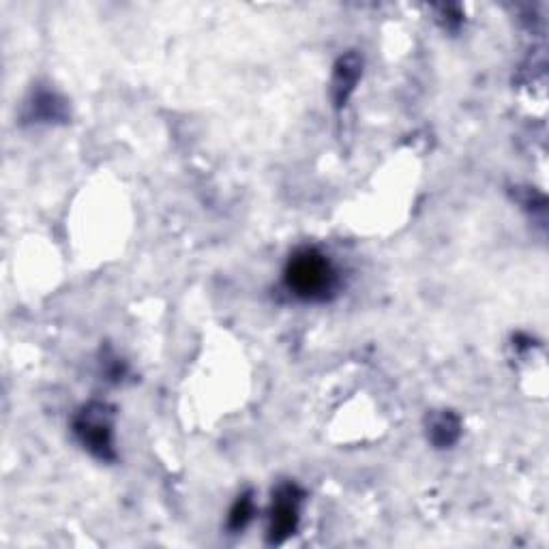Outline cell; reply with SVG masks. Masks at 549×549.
I'll return each instance as SVG.
<instances>
[{
	"label": "cell",
	"mask_w": 549,
	"mask_h": 549,
	"mask_svg": "<svg viewBox=\"0 0 549 549\" xmlns=\"http://www.w3.org/2000/svg\"><path fill=\"white\" fill-rule=\"evenodd\" d=\"M284 284L296 299L307 303L329 301L337 290L339 277L333 262L316 247H303L290 256Z\"/></svg>",
	"instance_id": "cell-1"
},
{
	"label": "cell",
	"mask_w": 549,
	"mask_h": 549,
	"mask_svg": "<svg viewBox=\"0 0 549 549\" xmlns=\"http://www.w3.org/2000/svg\"><path fill=\"white\" fill-rule=\"evenodd\" d=\"M427 436L432 440L436 449H451L453 444L462 436V421L451 410H442L438 414H432L429 419Z\"/></svg>",
	"instance_id": "cell-5"
},
{
	"label": "cell",
	"mask_w": 549,
	"mask_h": 549,
	"mask_svg": "<svg viewBox=\"0 0 549 549\" xmlns=\"http://www.w3.org/2000/svg\"><path fill=\"white\" fill-rule=\"evenodd\" d=\"M301 502L303 492L294 483L281 485L275 492L273 509H271V524H269V543L279 545L299 528L301 519Z\"/></svg>",
	"instance_id": "cell-3"
},
{
	"label": "cell",
	"mask_w": 549,
	"mask_h": 549,
	"mask_svg": "<svg viewBox=\"0 0 549 549\" xmlns=\"http://www.w3.org/2000/svg\"><path fill=\"white\" fill-rule=\"evenodd\" d=\"M73 434L82 447L103 462H112L114 453V410L106 404H88L73 421Z\"/></svg>",
	"instance_id": "cell-2"
},
{
	"label": "cell",
	"mask_w": 549,
	"mask_h": 549,
	"mask_svg": "<svg viewBox=\"0 0 549 549\" xmlns=\"http://www.w3.org/2000/svg\"><path fill=\"white\" fill-rule=\"evenodd\" d=\"M33 114L31 118H39V121H58L65 118V103L58 101L54 93H39L35 101L31 103Z\"/></svg>",
	"instance_id": "cell-6"
},
{
	"label": "cell",
	"mask_w": 549,
	"mask_h": 549,
	"mask_svg": "<svg viewBox=\"0 0 549 549\" xmlns=\"http://www.w3.org/2000/svg\"><path fill=\"white\" fill-rule=\"evenodd\" d=\"M254 498H251V494H243L239 496V500L234 502V507L230 511V517H228V528L239 532V530H245L247 524L251 522V517H254Z\"/></svg>",
	"instance_id": "cell-7"
},
{
	"label": "cell",
	"mask_w": 549,
	"mask_h": 549,
	"mask_svg": "<svg viewBox=\"0 0 549 549\" xmlns=\"http://www.w3.org/2000/svg\"><path fill=\"white\" fill-rule=\"evenodd\" d=\"M361 73H363V58L356 52L344 54L335 63L333 80H331V97L337 110L346 108V103L352 97L356 84H359Z\"/></svg>",
	"instance_id": "cell-4"
}]
</instances>
